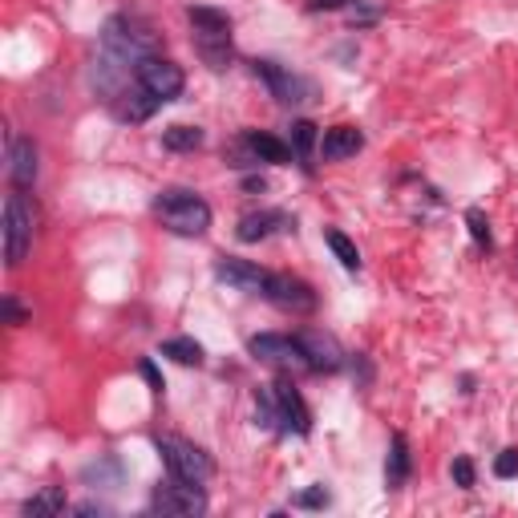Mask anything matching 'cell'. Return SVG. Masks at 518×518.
<instances>
[{
  "mask_svg": "<svg viewBox=\"0 0 518 518\" xmlns=\"http://www.w3.org/2000/svg\"><path fill=\"white\" fill-rule=\"evenodd\" d=\"M291 502H296L299 510H320V506H328V502H332V494L324 490V486H308V490H299Z\"/></svg>",
  "mask_w": 518,
  "mask_h": 518,
  "instance_id": "4316f807",
  "label": "cell"
},
{
  "mask_svg": "<svg viewBox=\"0 0 518 518\" xmlns=\"http://www.w3.org/2000/svg\"><path fill=\"white\" fill-rule=\"evenodd\" d=\"M450 474H453V482H458L461 490H469V486H474V478H478V469H474V461H469V458H453Z\"/></svg>",
  "mask_w": 518,
  "mask_h": 518,
  "instance_id": "f1b7e54d",
  "label": "cell"
},
{
  "mask_svg": "<svg viewBox=\"0 0 518 518\" xmlns=\"http://www.w3.org/2000/svg\"><path fill=\"white\" fill-rule=\"evenodd\" d=\"M4 320H8V324H21V320H24V308H21V304H16V299H13V296H8V299H4Z\"/></svg>",
  "mask_w": 518,
  "mask_h": 518,
  "instance_id": "1f68e13d",
  "label": "cell"
},
{
  "mask_svg": "<svg viewBox=\"0 0 518 518\" xmlns=\"http://www.w3.org/2000/svg\"><path fill=\"white\" fill-rule=\"evenodd\" d=\"M353 0H304L308 13H336V8H348Z\"/></svg>",
  "mask_w": 518,
  "mask_h": 518,
  "instance_id": "4dcf8cb0",
  "label": "cell"
},
{
  "mask_svg": "<svg viewBox=\"0 0 518 518\" xmlns=\"http://www.w3.org/2000/svg\"><path fill=\"white\" fill-rule=\"evenodd\" d=\"M312 146H316V126L308 118H299V121H291V154H296L299 162H304L308 170H312Z\"/></svg>",
  "mask_w": 518,
  "mask_h": 518,
  "instance_id": "d4e9b609",
  "label": "cell"
},
{
  "mask_svg": "<svg viewBox=\"0 0 518 518\" xmlns=\"http://www.w3.org/2000/svg\"><path fill=\"white\" fill-rule=\"evenodd\" d=\"M272 393H275V417H280V429H288V433H299V437L312 433V413H308V405H304V397H299V388L291 385L288 377H280V380L272 385Z\"/></svg>",
  "mask_w": 518,
  "mask_h": 518,
  "instance_id": "30bf717a",
  "label": "cell"
},
{
  "mask_svg": "<svg viewBox=\"0 0 518 518\" xmlns=\"http://www.w3.org/2000/svg\"><path fill=\"white\" fill-rule=\"evenodd\" d=\"M361 146H364V134L356 126H332V130H324V138H320V154L328 162L353 158V154H361Z\"/></svg>",
  "mask_w": 518,
  "mask_h": 518,
  "instance_id": "5bb4252c",
  "label": "cell"
},
{
  "mask_svg": "<svg viewBox=\"0 0 518 518\" xmlns=\"http://www.w3.org/2000/svg\"><path fill=\"white\" fill-rule=\"evenodd\" d=\"M247 353L259 356V361H267V364H280V369H308L299 340L296 336H280V332H259V336H251Z\"/></svg>",
  "mask_w": 518,
  "mask_h": 518,
  "instance_id": "9c48e42d",
  "label": "cell"
},
{
  "mask_svg": "<svg viewBox=\"0 0 518 518\" xmlns=\"http://www.w3.org/2000/svg\"><path fill=\"white\" fill-rule=\"evenodd\" d=\"M8 178H13V186H32V178H37V146H32V138H13V146H8Z\"/></svg>",
  "mask_w": 518,
  "mask_h": 518,
  "instance_id": "9a60e30c",
  "label": "cell"
},
{
  "mask_svg": "<svg viewBox=\"0 0 518 518\" xmlns=\"http://www.w3.org/2000/svg\"><path fill=\"white\" fill-rule=\"evenodd\" d=\"M299 348H304V361L308 369L316 372H336L340 364H344V353H340V344L332 336H324V332H299Z\"/></svg>",
  "mask_w": 518,
  "mask_h": 518,
  "instance_id": "7c38bea8",
  "label": "cell"
},
{
  "mask_svg": "<svg viewBox=\"0 0 518 518\" xmlns=\"http://www.w3.org/2000/svg\"><path fill=\"white\" fill-rule=\"evenodd\" d=\"M162 356L178 364H202V344L191 336H174V340H162Z\"/></svg>",
  "mask_w": 518,
  "mask_h": 518,
  "instance_id": "603a6c76",
  "label": "cell"
},
{
  "mask_svg": "<svg viewBox=\"0 0 518 518\" xmlns=\"http://www.w3.org/2000/svg\"><path fill=\"white\" fill-rule=\"evenodd\" d=\"M154 49H158V37H154V29L142 16H130V13L113 16L102 29V53H97V65H94L97 89H118V81L130 69H138V61L150 57Z\"/></svg>",
  "mask_w": 518,
  "mask_h": 518,
  "instance_id": "6da1fadb",
  "label": "cell"
},
{
  "mask_svg": "<svg viewBox=\"0 0 518 518\" xmlns=\"http://www.w3.org/2000/svg\"><path fill=\"white\" fill-rule=\"evenodd\" d=\"M158 105H162V102L150 94V89L134 85V89H121V94H118V105H113V110H118L121 121H146L154 110H158Z\"/></svg>",
  "mask_w": 518,
  "mask_h": 518,
  "instance_id": "2e32d148",
  "label": "cell"
},
{
  "mask_svg": "<svg viewBox=\"0 0 518 518\" xmlns=\"http://www.w3.org/2000/svg\"><path fill=\"white\" fill-rule=\"evenodd\" d=\"M65 490L61 486H45V490L37 494V498L24 502V518H53V514H65Z\"/></svg>",
  "mask_w": 518,
  "mask_h": 518,
  "instance_id": "ffe728a7",
  "label": "cell"
},
{
  "mask_svg": "<svg viewBox=\"0 0 518 518\" xmlns=\"http://www.w3.org/2000/svg\"><path fill=\"white\" fill-rule=\"evenodd\" d=\"M494 474L498 478H518V450H502L494 458Z\"/></svg>",
  "mask_w": 518,
  "mask_h": 518,
  "instance_id": "f546056e",
  "label": "cell"
},
{
  "mask_svg": "<svg viewBox=\"0 0 518 518\" xmlns=\"http://www.w3.org/2000/svg\"><path fill=\"white\" fill-rule=\"evenodd\" d=\"M255 409H259V425H267V429L280 425V417H275V393H272V388H259V393H255Z\"/></svg>",
  "mask_w": 518,
  "mask_h": 518,
  "instance_id": "484cf974",
  "label": "cell"
},
{
  "mask_svg": "<svg viewBox=\"0 0 518 518\" xmlns=\"http://www.w3.org/2000/svg\"><path fill=\"white\" fill-rule=\"evenodd\" d=\"M32 223H37V215H32L29 199H24L21 191H13L4 199V259H8V267H21L24 255H29Z\"/></svg>",
  "mask_w": 518,
  "mask_h": 518,
  "instance_id": "3957f363",
  "label": "cell"
},
{
  "mask_svg": "<svg viewBox=\"0 0 518 518\" xmlns=\"http://www.w3.org/2000/svg\"><path fill=\"white\" fill-rule=\"evenodd\" d=\"M150 510H158V514H202L207 510V494H202L199 482H183V478L170 474L166 482L154 486Z\"/></svg>",
  "mask_w": 518,
  "mask_h": 518,
  "instance_id": "5b68a950",
  "label": "cell"
},
{
  "mask_svg": "<svg viewBox=\"0 0 518 518\" xmlns=\"http://www.w3.org/2000/svg\"><path fill=\"white\" fill-rule=\"evenodd\" d=\"M255 77H263L272 97L283 105H304V102H312V94H316L312 81H304L299 73L283 69V65H275V61H255Z\"/></svg>",
  "mask_w": 518,
  "mask_h": 518,
  "instance_id": "ba28073f",
  "label": "cell"
},
{
  "mask_svg": "<svg viewBox=\"0 0 518 518\" xmlns=\"http://www.w3.org/2000/svg\"><path fill=\"white\" fill-rule=\"evenodd\" d=\"M288 227L291 219L283 210H251V215L239 219L235 235H239V243H259V239H272L275 231H288Z\"/></svg>",
  "mask_w": 518,
  "mask_h": 518,
  "instance_id": "4fadbf2b",
  "label": "cell"
},
{
  "mask_svg": "<svg viewBox=\"0 0 518 518\" xmlns=\"http://www.w3.org/2000/svg\"><path fill=\"white\" fill-rule=\"evenodd\" d=\"M158 453H162V461H166V469L174 478H183V482H207L210 474H215V461L207 458V453L199 450V445H191V442H183V437H158Z\"/></svg>",
  "mask_w": 518,
  "mask_h": 518,
  "instance_id": "277c9868",
  "label": "cell"
},
{
  "mask_svg": "<svg viewBox=\"0 0 518 518\" xmlns=\"http://www.w3.org/2000/svg\"><path fill=\"white\" fill-rule=\"evenodd\" d=\"M154 215L174 235H202L210 227V207L194 191H178V186L174 191H162L154 199Z\"/></svg>",
  "mask_w": 518,
  "mask_h": 518,
  "instance_id": "7a4b0ae2",
  "label": "cell"
},
{
  "mask_svg": "<svg viewBox=\"0 0 518 518\" xmlns=\"http://www.w3.org/2000/svg\"><path fill=\"white\" fill-rule=\"evenodd\" d=\"M186 21L194 24V32H231V16L223 8H207V4H191Z\"/></svg>",
  "mask_w": 518,
  "mask_h": 518,
  "instance_id": "44dd1931",
  "label": "cell"
},
{
  "mask_svg": "<svg viewBox=\"0 0 518 518\" xmlns=\"http://www.w3.org/2000/svg\"><path fill=\"white\" fill-rule=\"evenodd\" d=\"M142 377H146V380H150V385H154V393H162V377H158V369H154L150 361H142Z\"/></svg>",
  "mask_w": 518,
  "mask_h": 518,
  "instance_id": "d6a6232c",
  "label": "cell"
},
{
  "mask_svg": "<svg viewBox=\"0 0 518 518\" xmlns=\"http://www.w3.org/2000/svg\"><path fill=\"white\" fill-rule=\"evenodd\" d=\"M263 296L272 299L275 308H283V312H296V316L316 312V291L308 288L304 280L288 275V272H267V288H263Z\"/></svg>",
  "mask_w": 518,
  "mask_h": 518,
  "instance_id": "52a82bcc",
  "label": "cell"
},
{
  "mask_svg": "<svg viewBox=\"0 0 518 518\" xmlns=\"http://www.w3.org/2000/svg\"><path fill=\"white\" fill-rule=\"evenodd\" d=\"M243 138H247V146L259 154V162H275V166L291 162V142H280L275 134H263V130H247Z\"/></svg>",
  "mask_w": 518,
  "mask_h": 518,
  "instance_id": "d6986e66",
  "label": "cell"
},
{
  "mask_svg": "<svg viewBox=\"0 0 518 518\" xmlns=\"http://www.w3.org/2000/svg\"><path fill=\"white\" fill-rule=\"evenodd\" d=\"M162 146L174 154H186V150H199L202 146V130L199 126H170L166 134H162Z\"/></svg>",
  "mask_w": 518,
  "mask_h": 518,
  "instance_id": "cb8c5ba5",
  "label": "cell"
},
{
  "mask_svg": "<svg viewBox=\"0 0 518 518\" xmlns=\"http://www.w3.org/2000/svg\"><path fill=\"white\" fill-rule=\"evenodd\" d=\"M194 45H199L202 61L210 69H227V61H231V32H194Z\"/></svg>",
  "mask_w": 518,
  "mask_h": 518,
  "instance_id": "e0dca14e",
  "label": "cell"
},
{
  "mask_svg": "<svg viewBox=\"0 0 518 518\" xmlns=\"http://www.w3.org/2000/svg\"><path fill=\"white\" fill-rule=\"evenodd\" d=\"M466 223H469V235H474L478 247H490V223H486V215L478 207L466 210Z\"/></svg>",
  "mask_w": 518,
  "mask_h": 518,
  "instance_id": "83f0119b",
  "label": "cell"
},
{
  "mask_svg": "<svg viewBox=\"0 0 518 518\" xmlns=\"http://www.w3.org/2000/svg\"><path fill=\"white\" fill-rule=\"evenodd\" d=\"M215 275L235 291H247V296H263L267 288V272H259L251 259H235V255H223L215 263Z\"/></svg>",
  "mask_w": 518,
  "mask_h": 518,
  "instance_id": "8fae6325",
  "label": "cell"
},
{
  "mask_svg": "<svg viewBox=\"0 0 518 518\" xmlns=\"http://www.w3.org/2000/svg\"><path fill=\"white\" fill-rule=\"evenodd\" d=\"M324 239H328L332 255H336L340 263L348 267V272H361V251H356V243L348 239L344 231H336V227H328V231H324Z\"/></svg>",
  "mask_w": 518,
  "mask_h": 518,
  "instance_id": "7402d4cb",
  "label": "cell"
},
{
  "mask_svg": "<svg viewBox=\"0 0 518 518\" xmlns=\"http://www.w3.org/2000/svg\"><path fill=\"white\" fill-rule=\"evenodd\" d=\"M134 81L142 89H150L158 102H174V97L183 94V85H186L183 69H178L174 61H166V57H158V53H150V57H142V61H138Z\"/></svg>",
  "mask_w": 518,
  "mask_h": 518,
  "instance_id": "8992f818",
  "label": "cell"
},
{
  "mask_svg": "<svg viewBox=\"0 0 518 518\" xmlns=\"http://www.w3.org/2000/svg\"><path fill=\"white\" fill-rule=\"evenodd\" d=\"M405 478H409V442H405V433H393L388 461H385V486L388 490H401Z\"/></svg>",
  "mask_w": 518,
  "mask_h": 518,
  "instance_id": "ac0fdd59",
  "label": "cell"
},
{
  "mask_svg": "<svg viewBox=\"0 0 518 518\" xmlns=\"http://www.w3.org/2000/svg\"><path fill=\"white\" fill-rule=\"evenodd\" d=\"M243 191H247V194H255V191H267V183H263V178H255V174H251V178H243Z\"/></svg>",
  "mask_w": 518,
  "mask_h": 518,
  "instance_id": "836d02e7",
  "label": "cell"
}]
</instances>
